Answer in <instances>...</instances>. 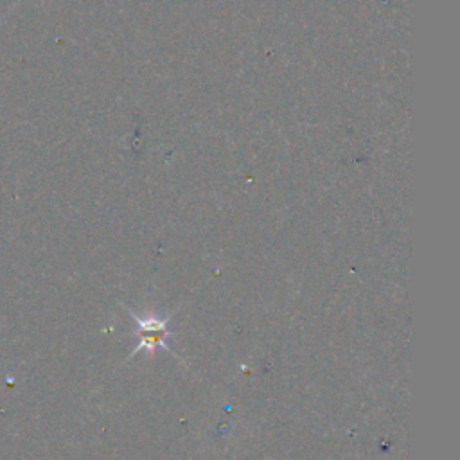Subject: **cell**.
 Here are the masks:
<instances>
[{
  "label": "cell",
  "instance_id": "cell-1",
  "mask_svg": "<svg viewBox=\"0 0 460 460\" xmlns=\"http://www.w3.org/2000/svg\"><path fill=\"white\" fill-rule=\"evenodd\" d=\"M138 322V336H140V349H155V347H165V338L169 334V327L165 320H137Z\"/></svg>",
  "mask_w": 460,
  "mask_h": 460
}]
</instances>
